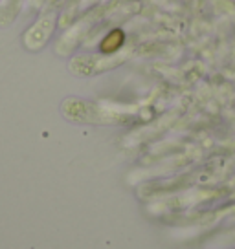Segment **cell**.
Here are the masks:
<instances>
[{"mask_svg":"<svg viewBox=\"0 0 235 249\" xmlns=\"http://www.w3.org/2000/svg\"><path fill=\"white\" fill-rule=\"evenodd\" d=\"M123 42H125V31L116 28V30H110L109 33L103 37L101 42H99V50H101V53L110 55L123 46Z\"/></svg>","mask_w":235,"mask_h":249,"instance_id":"cell-1","label":"cell"}]
</instances>
